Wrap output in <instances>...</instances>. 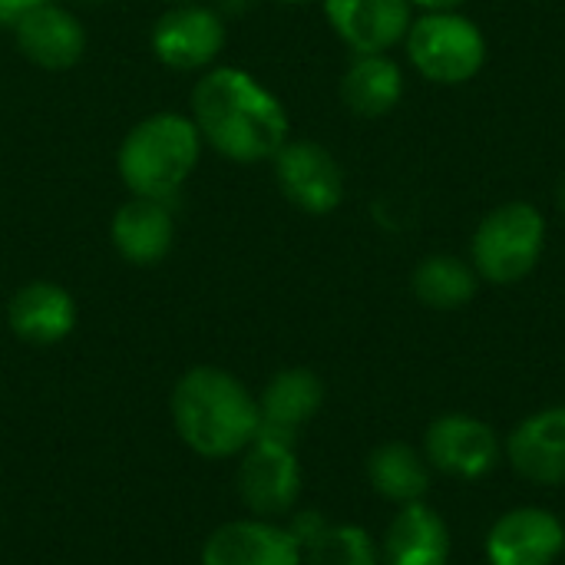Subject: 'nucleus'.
I'll return each instance as SVG.
<instances>
[{"mask_svg":"<svg viewBox=\"0 0 565 565\" xmlns=\"http://www.w3.org/2000/svg\"><path fill=\"white\" fill-rule=\"evenodd\" d=\"M192 122L202 142L238 166L275 159L291 129L281 99L238 66H212L195 83Z\"/></svg>","mask_w":565,"mask_h":565,"instance_id":"nucleus-1","label":"nucleus"},{"mask_svg":"<svg viewBox=\"0 0 565 565\" xmlns=\"http://www.w3.org/2000/svg\"><path fill=\"white\" fill-rule=\"evenodd\" d=\"M169 411L179 440L205 460L242 457L262 430L258 397L235 374L209 364L175 381Z\"/></svg>","mask_w":565,"mask_h":565,"instance_id":"nucleus-2","label":"nucleus"},{"mask_svg":"<svg viewBox=\"0 0 565 565\" xmlns=\"http://www.w3.org/2000/svg\"><path fill=\"white\" fill-rule=\"evenodd\" d=\"M199 156L202 136L192 116L156 113L126 132V139L119 142L116 169L132 195L169 202L195 172Z\"/></svg>","mask_w":565,"mask_h":565,"instance_id":"nucleus-3","label":"nucleus"},{"mask_svg":"<svg viewBox=\"0 0 565 565\" xmlns=\"http://www.w3.org/2000/svg\"><path fill=\"white\" fill-rule=\"evenodd\" d=\"M546 252V218L533 202L513 199L487 212L470 238V265L490 285H516Z\"/></svg>","mask_w":565,"mask_h":565,"instance_id":"nucleus-4","label":"nucleus"},{"mask_svg":"<svg viewBox=\"0 0 565 565\" xmlns=\"http://www.w3.org/2000/svg\"><path fill=\"white\" fill-rule=\"evenodd\" d=\"M411 66L437 86L470 83L490 56L487 33L460 10H437L414 17L404 36Z\"/></svg>","mask_w":565,"mask_h":565,"instance_id":"nucleus-5","label":"nucleus"},{"mask_svg":"<svg viewBox=\"0 0 565 565\" xmlns=\"http://www.w3.org/2000/svg\"><path fill=\"white\" fill-rule=\"evenodd\" d=\"M235 487L252 516L258 520L291 516L301 497V467H298L295 440L258 430L255 444L242 454Z\"/></svg>","mask_w":565,"mask_h":565,"instance_id":"nucleus-6","label":"nucleus"},{"mask_svg":"<svg viewBox=\"0 0 565 565\" xmlns=\"http://www.w3.org/2000/svg\"><path fill=\"white\" fill-rule=\"evenodd\" d=\"M275 182L305 215H331L344 202V169L334 152L311 139H288L275 152Z\"/></svg>","mask_w":565,"mask_h":565,"instance_id":"nucleus-7","label":"nucleus"},{"mask_svg":"<svg viewBox=\"0 0 565 565\" xmlns=\"http://www.w3.org/2000/svg\"><path fill=\"white\" fill-rule=\"evenodd\" d=\"M152 53L169 70H205L225 46V23L202 3H175L152 23Z\"/></svg>","mask_w":565,"mask_h":565,"instance_id":"nucleus-8","label":"nucleus"},{"mask_svg":"<svg viewBox=\"0 0 565 565\" xmlns=\"http://www.w3.org/2000/svg\"><path fill=\"white\" fill-rule=\"evenodd\" d=\"M424 457L434 470L457 480H480L500 460L497 430L467 414H447L427 427Z\"/></svg>","mask_w":565,"mask_h":565,"instance_id":"nucleus-9","label":"nucleus"},{"mask_svg":"<svg viewBox=\"0 0 565 565\" xmlns=\"http://www.w3.org/2000/svg\"><path fill=\"white\" fill-rule=\"evenodd\" d=\"M199 565H305V553L278 520L222 523L202 546Z\"/></svg>","mask_w":565,"mask_h":565,"instance_id":"nucleus-10","label":"nucleus"},{"mask_svg":"<svg viewBox=\"0 0 565 565\" xmlns=\"http://www.w3.org/2000/svg\"><path fill=\"white\" fill-rule=\"evenodd\" d=\"M324 17L351 53H391L414 23L411 0H321Z\"/></svg>","mask_w":565,"mask_h":565,"instance_id":"nucleus-11","label":"nucleus"},{"mask_svg":"<svg viewBox=\"0 0 565 565\" xmlns=\"http://www.w3.org/2000/svg\"><path fill=\"white\" fill-rule=\"evenodd\" d=\"M563 550V523L543 507L510 510L487 536V556L493 565H553Z\"/></svg>","mask_w":565,"mask_h":565,"instance_id":"nucleus-12","label":"nucleus"},{"mask_svg":"<svg viewBox=\"0 0 565 565\" xmlns=\"http://www.w3.org/2000/svg\"><path fill=\"white\" fill-rule=\"evenodd\" d=\"M76 301L56 281H26L7 305V324L17 341L33 348H53L76 331Z\"/></svg>","mask_w":565,"mask_h":565,"instance_id":"nucleus-13","label":"nucleus"},{"mask_svg":"<svg viewBox=\"0 0 565 565\" xmlns=\"http://www.w3.org/2000/svg\"><path fill=\"white\" fill-rule=\"evenodd\" d=\"M513 470L540 487L565 483V407H550L526 417L507 440Z\"/></svg>","mask_w":565,"mask_h":565,"instance_id":"nucleus-14","label":"nucleus"},{"mask_svg":"<svg viewBox=\"0 0 565 565\" xmlns=\"http://www.w3.org/2000/svg\"><path fill=\"white\" fill-rule=\"evenodd\" d=\"M10 30L17 36L20 53L33 66L50 70V73L76 66L83 60V53H86V30H83V23L70 10L56 7L53 0L43 3L40 10L26 13Z\"/></svg>","mask_w":565,"mask_h":565,"instance_id":"nucleus-15","label":"nucleus"},{"mask_svg":"<svg viewBox=\"0 0 565 565\" xmlns=\"http://www.w3.org/2000/svg\"><path fill=\"white\" fill-rule=\"evenodd\" d=\"M109 235H113V245L122 262H129L136 268H152L172 252L175 222H172V212L166 209V202L132 195L129 202H122L116 209Z\"/></svg>","mask_w":565,"mask_h":565,"instance_id":"nucleus-16","label":"nucleus"},{"mask_svg":"<svg viewBox=\"0 0 565 565\" xmlns=\"http://www.w3.org/2000/svg\"><path fill=\"white\" fill-rule=\"evenodd\" d=\"M321 404H324L321 377L308 367H285L265 384L258 397L262 430L298 440V430L318 417Z\"/></svg>","mask_w":565,"mask_h":565,"instance_id":"nucleus-17","label":"nucleus"},{"mask_svg":"<svg viewBox=\"0 0 565 565\" xmlns=\"http://www.w3.org/2000/svg\"><path fill=\"white\" fill-rule=\"evenodd\" d=\"M381 559L387 565H447L450 530L444 516L424 503H407L384 536Z\"/></svg>","mask_w":565,"mask_h":565,"instance_id":"nucleus-18","label":"nucleus"},{"mask_svg":"<svg viewBox=\"0 0 565 565\" xmlns=\"http://www.w3.org/2000/svg\"><path fill=\"white\" fill-rule=\"evenodd\" d=\"M341 99L354 116L381 119L404 99V70L387 53H354L341 76Z\"/></svg>","mask_w":565,"mask_h":565,"instance_id":"nucleus-19","label":"nucleus"},{"mask_svg":"<svg viewBox=\"0 0 565 565\" xmlns=\"http://www.w3.org/2000/svg\"><path fill=\"white\" fill-rule=\"evenodd\" d=\"M367 480L371 487L397 503H424L427 490H430V463L424 454H417L411 444H384L367 457Z\"/></svg>","mask_w":565,"mask_h":565,"instance_id":"nucleus-20","label":"nucleus"},{"mask_svg":"<svg viewBox=\"0 0 565 565\" xmlns=\"http://www.w3.org/2000/svg\"><path fill=\"white\" fill-rule=\"evenodd\" d=\"M411 288L420 305L434 311H457L473 301L480 275L460 255H427L411 278Z\"/></svg>","mask_w":565,"mask_h":565,"instance_id":"nucleus-21","label":"nucleus"},{"mask_svg":"<svg viewBox=\"0 0 565 565\" xmlns=\"http://www.w3.org/2000/svg\"><path fill=\"white\" fill-rule=\"evenodd\" d=\"M305 565H381V550L361 526H328L308 550Z\"/></svg>","mask_w":565,"mask_h":565,"instance_id":"nucleus-22","label":"nucleus"},{"mask_svg":"<svg viewBox=\"0 0 565 565\" xmlns=\"http://www.w3.org/2000/svg\"><path fill=\"white\" fill-rule=\"evenodd\" d=\"M285 526H288V533L295 536V543H298V546H301V553H305V550H308V546H311V543H315V540H318L331 523H328V520H324V513H318V510H295V513H291V520H288Z\"/></svg>","mask_w":565,"mask_h":565,"instance_id":"nucleus-23","label":"nucleus"},{"mask_svg":"<svg viewBox=\"0 0 565 565\" xmlns=\"http://www.w3.org/2000/svg\"><path fill=\"white\" fill-rule=\"evenodd\" d=\"M43 3H50V0H0V23L17 26L26 13L40 10Z\"/></svg>","mask_w":565,"mask_h":565,"instance_id":"nucleus-24","label":"nucleus"},{"mask_svg":"<svg viewBox=\"0 0 565 565\" xmlns=\"http://www.w3.org/2000/svg\"><path fill=\"white\" fill-rule=\"evenodd\" d=\"M414 7H420L424 13H437V10H460L467 0H411Z\"/></svg>","mask_w":565,"mask_h":565,"instance_id":"nucleus-25","label":"nucleus"},{"mask_svg":"<svg viewBox=\"0 0 565 565\" xmlns=\"http://www.w3.org/2000/svg\"><path fill=\"white\" fill-rule=\"evenodd\" d=\"M559 212L565 215V179H563V185H559Z\"/></svg>","mask_w":565,"mask_h":565,"instance_id":"nucleus-26","label":"nucleus"},{"mask_svg":"<svg viewBox=\"0 0 565 565\" xmlns=\"http://www.w3.org/2000/svg\"><path fill=\"white\" fill-rule=\"evenodd\" d=\"M278 3H311V0H278Z\"/></svg>","mask_w":565,"mask_h":565,"instance_id":"nucleus-27","label":"nucleus"},{"mask_svg":"<svg viewBox=\"0 0 565 565\" xmlns=\"http://www.w3.org/2000/svg\"><path fill=\"white\" fill-rule=\"evenodd\" d=\"M172 3H199V0H172Z\"/></svg>","mask_w":565,"mask_h":565,"instance_id":"nucleus-28","label":"nucleus"},{"mask_svg":"<svg viewBox=\"0 0 565 565\" xmlns=\"http://www.w3.org/2000/svg\"><path fill=\"white\" fill-rule=\"evenodd\" d=\"M86 3H103V0H86Z\"/></svg>","mask_w":565,"mask_h":565,"instance_id":"nucleus-29","label":"nucleus"},{"mask_svg":"<svg viewBox=\"0 0 565 565\" xmlns=\"http://www.w3.org/2000/svg\"><path fill=\"white\" fill-rule=\"evenodd\" d=\"M563 556H565V550H563Z\"/></svg>","mask_w":565,"mask_h":565,"instance_id":"nucleus-30","label":"nucleus"},{"mask_svg":"<svg viewBox=\"0 0 565 565\" xmlns=\"http://www.w3.org/2000/svg\"><path fill=\"white\" fill-rule=\"evenodd\" d=\"M0 26H3V23H0Z\"/></svg>","mask_w":565,"mask_h":565,"instance_id":"nucleus-31","label":"nucleus"}]
</instances>
